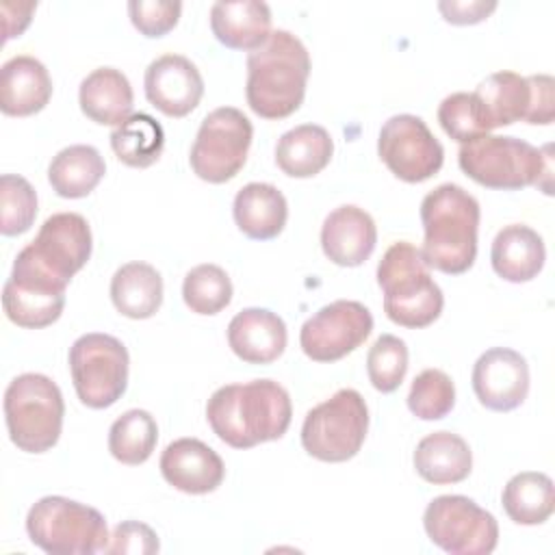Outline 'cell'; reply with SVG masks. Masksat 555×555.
Returning a JSON list of instances; mask_svg holds the SVG:
<instances>
[{"label": "cell", "instance_id": "6da1fadb", "mask_svg": "<svg viewBox=\"0 0 555 555\" xmlns=\"http://www.w3.org/2000/svg\"><path fill=\"white\" fill-rule=\"evenodd\" d=\"M293 416L291 397L273 379H251L217 388L206 403V418L217 438L234 449H249L286 434Z\"/></svg>", "mask_w": 555, "mask_h": 555}, {"label": "cell", "instance_id": "7a4b0ae2", "mask_svg": "<svg viewBox=\"0 0 555 555\" xmlns=\"http://www.w3.org/2000/svg\"><path fill=\"white\" fill-rule=\"evenodd\" d=\"M310 54L299 37L271 30L267 41L247 54L245 95L249 108L262 119L293 115L306 95Z\"/></svg>", "mask_w": 555, "mask_h": 555}, {"label": "cell", "instance_id": "3957f363", "mask_svg": "<svg viewBox=\"0 0 555 555\" xmlns=\"http://www.w3.org/2000/svg\"><path fill=\"white\" fill-rule=\"evenodd\" d=\"M479 202L460 184H440L421 202L423 221V258L427 267L460 275L477 258Z\"/></svg>", "mask_w": 555, "mask_h": 555}, {"label": "cell", "instance_id": "277c9868", "mask_svg": "<svg viewBox=\"0 0 555 555\" xmlns=\"http://www.w3.org/2000/svg\"><path fill=\"white\" fill-rule=\"evenodd\" d=\"M457 163L470 180L486 189L518 191L535 184L551 193V145L538 150L516 137L483 134L462 143Z\"/></svg>", "mask_w": 555, "mask_h": 555}, {"label": "cell", "instance_id": "5b68a950", "mask_svg": "<svg viewBox=\"0 0 555 555\" xmlns=\"http://www.w3.org/2000/svg\"><path fill=\"white\" fill-rule=\"evenodd\" d=\"M377 284L384 293L386 317L401 327H427L442 312L444 295L429 275L421 249L408 241H397L384 251Z\"/></svg>", "mask_w": 555, "mask_h": 555}, {"label": "cell", "instance_id": "8992f818", "mask_svg": "<svg viewBox=\"0 0 555 555\" xmlns=\"http://www.w3.org/2000/svg\"><path fill=\"white\" fill-rule=\"evenodd\" d=\"M65 403L61 388L41 373H22L4 390V421L11 442L26 453H43L59 442Z\"/></svg>", "mask_w": 555, "mask_h": 555}, {"label": "cell", "instance_id": "52a82bcc", "mask_svg": "<svg viewBox=\"0 0 555 555\" xmlns=\"http://www.w3.org/2000/svg\"><path fill=\"white\" fill-rule=\"evenodd\" d=\"M26 533L50 555H93L108 548L104 516L67 496H43L26 514Z\"/></svg>", "mask_w": 555, "mask_h": 555}, {"label": "cell", "instance_id": "ba28073f", "mask_svg": "<svg viewBox=\"0 0 555 555\" xmlns=\"http://www.w3.org/2000/svg\"><path fill=\"white\" fill-rule=\"evenodd\" d=\"M369 431V408L353 388H340L314 405L301 425V447L321 462H347L358 455Z\"/></svg>", "mask_w": 555, "mask_h": 555}, {"label": "cell", "instance_id": "9c48e42d", "mask_svg": "<svg viewBox=\"0 0 555 555\" xmlns=\"http://www.w3.org/2000/svg\"><path fill=\"white\" fill-rule=\"evenodd\" d=\"M128 349L111 334H82L69 347V371L78 399L93 410L111 408L128 386Z\"/></svg>", "mask_w": 555, "mask_h": 555}, {"label": "cell", "instance_id": "30bf717a", "mask_svg": "<svg viewBox=\"0 0 555 555\" xmlns=\"http://www.w3.org/2000/svg\"><path fill=\"white\" fill-rule=\"evenodd\" d=\"M490 130L514 121L553 124L555 85L548 74L520 76L516 72H494L473 91Z\"/></svg>", "mask_w": 555, "mask_h": 555}, {"label": "cell", "instance_id": "8fae6325", "mask_svg": "<svg viewBox=\"0 0 555 555\" xmlns=\"http://www.w3.org/2000/svg\"><path fill=\"white\" fill-rule=\"evenodd\" d=\"M254 128L243 111L219 106L210 111L195 134L189 163L197 178L221 184L232 180L245 165Z\"/></svg>", "mask_w": 555, "mask_h": 555}, {"label": "cell", "instance_id": "7c38bea8", "mask_svg": "<svg viewBox=\"0 0 555 555\" xmlns=\"http://www.w3.org/2000/svg\"><path fill=\"white\" fill-rule=\"evenodd\" d=\"M427 538L451 555H488L496 548V518L462 494H442L429 501L423 514Z\"/></svg>", "mask_w": 555, "mask_h": 555}, {"label": "cell", "instance_id": "4fadbf2b", "mask_svg": "<svg viewBox=\"0 0 555 555\" xmlns=\"http://www.w3.org/2000/svg\"><path fill=\"white\" fill-rule=\"evenodd\" d=\"M382 163L403 182H425L440 171L444 150L427 124L410 113L392 115L377 137Z\"/></svg>", "mask_w": 555, "mask_h": 555}, {"label": "cell", "instance_id": "5bb4252c", "mask_svg": "<svg viewBox=\"0 0 555 555\" xmlns=\"http://www.w3.org/2000/svg\"><path fill=\"white\" fill-rule=\"evenodd\" d=\"M91 249L93 238L87 219L78 212H56L41 223L35 241H30L17 256L50 278L69 284L91 258Z\"/></svg>", "mask_w": 555, "mask_h": 555}, {"label": "cell", "instance_id": "9a60e30c", "mask_svg": "<svg viewBox=\"0 0 555 555\" xmlns=\"http://www.w3.org/2000/svg\"><path fill=\"white\" fill-rule=\"evenodd\" d=\"M373 330L371 310L353 299L319 308L299 332L301 351L314 362H336L356 351Z\"/></svg>", "mask_w": 555, "mask_h": 555}, {"label": "cell", "instance_id": "2e32d148", "mask_svg": "<svg viewBox=\"0 0 555 555\" xmlns=\"http://www.w3.org/2000/svg\"><path fill=\"white\" fill-rule=\"evenodd\" d=\"M470 382L483 408L494 412H509L527 399L529 366L518 351L507 347H492L477 358Z\"/></svg>", "mask_w": 555, "mask_h": 555}, {"label": "cell", "instance_id": "e0dca14e", "mask_svg": "<svg viewBox=\"0 0 555 555\" xmlns=\"http://www.w3.org/2000/svg\"><path fill=\"white\" fill-rule=\"evenodd\" d=\"M147 102L167 117H184L204 95V78L195 63L182 54L154 59L143 78Z\"/></svg>", "mask_w": 555, "mask_h": 555}, {"label": "cell", "instance_id": "ac0fdd59", "mask_svg": "<svg viewBox=\"0 0 555 555\" xmlns=\"http://www.w3.org/2000/svg\"><path fill=\"white\" fill-rule=\"evenodd\" d=\"M163 479L186 494L215 492L225 475L223 460L197 438H178L160 455Z\"/></svg>", "mask_w": 555, "mask_h": 555}, {"label": "cell", "instance_id": "d6986e66", "mask_svg": "<svg viewBox=\"0 0 555 555\" xmlns=\"http://www.w3.org/2000/svg\"><path fill=\"white\" fill-rule=\"evenodd\" d=\"M65 306V286L28 271L11 269L2 288V308L11 323L28 330L52 325Z\"/></svg>", "mask_w": 555, "mask_h": 555}, {"label": "cell", "instance_id": "ffe728a7", "mask_svg": "<svg viewBox=\"0 0 555 555\" xmlns=\"http://www.w3.org/2000/svg\"><path fill=\"white\" fill-rule=\"evenodd\" d=\"M377 228L373 217L353 204L334 208L321 228V247L338 267H360L373 254Z\"/></svg>", "mask_w": 555, "mask_h": 555}, {"label": "cell", "instance_id": "44dd1931", "mask_svg": "<svg viewBox=\"0 0 555 555\" xmlns=\"http://www.w3.org/2000/svg\"><path fill=\"white\" fill-rule=\"evenodd\" d=\"M286 340V323L267 308H245L228 325V345L247 364H271L284 353Z\"/></svg>", "mask_w": 555, "mask_h": 555}, {"label": "cell", "instance_id": "7402d4cb", "mask_svg": "<svg viewBox=\"0 0 555 555\" xmlns=\"http://www.w3.org/2000/svg\"><path fill=\"white\" fill-rule=\"evenodd\" d=\"M52 95V78L41 61L17 54L0 67V108L11 117H28L46 108Z\"/></svg>", "mask_w": 555, "mask_h": 555}, {"label": "cell", "instance_id": "603a6c76", "mask_svg": "<svg viewBox=\"0 0 555 555\" xmlns=\"http://www.w3.org/2000/svg\"><path fill=\"white\" fill-rule=\"evenodd\" d=\"M210 28L232 50H256L271 35V9L260 0H219L210 7Z\"/></svg>", "mask_w": 555, "mask_h": 555}, {"label": "cell", "instance_id": "cb8c5ba5", "mask_svg": "<svg viewBox=\"0 0 555 555\" xmlns=\"http://www.w3.org/2000/svg\"><path fill=\"white\" fill-rule=\"evenodd\" d=\"M546 260L542 236L525 225L512 223L496 232L490 249V262L499 278L520 284L533 280Z\"/></svg>", "mask_w": 555, "mask_h": 555}, {"label": "cell", "instance_id": "d4e9b609", "mask_svg": "<svg viewBox=\"0 0 555 555\" xmlns=\"http://www.w3.org/2000/svg\"><path fill=\"white\" fill-rule=\"evenodd\" d=\"M232 215L245 236L269 241L284 230L288 204L278 186L269 182H249L234 195Z\"/></svg>", "mask_w": 555, "mask_h": 555}, {"label": "cell", "instance_id": "484cf974", "mask_svg": "<svg viewBox=\"0 0 555 555\" xmlns=\"http://www.w3.org/2000/svg\"><path fill=\"white\" fill-rule=\"evenodd\" d=\"M80 111L100 126H119L132 115L130 80L115 67H98L87 74L78 89Z\"/></svg>", "mask_w": 555, "mask_h": 555}, {"label": "cell", "instance_id": "4316f807", "mask_svg": "<svg viewBox=\"0 0 555 555\" xmlns=\"http://www.w3.org/2000/svg\"><path fill=\"white\" fill-rule=\"evenodd\" d=\"M412 460L416 473L434 486L464 481L473 468V453L468 442L451 431L427 434L416 444Z\"/></svg>", "mask_w": 555, "mask_h": 555}, {"label": "cell", "instance_id": "83f0119b", "mask_svg": "<svg viewBox=\"0 0 555 555\" xmlns=\"http://www.w3.org/2000/svg\"><path fill=\"white\" fill-rule=\"evenodd\" d=\"M334 154V141L323 126L301 124L284 132L275 145V163L291 178H312Z\"/></svg>", "mask_w": 555, "mask_h": 555}, {"label": "cell", "instance_id": "f1b7e54d", "mask_svg": "<svg viewBox=\"0 0 555 555\" xmlns=\"http://www.w3.org/2000/svg\"><path fill=\"white\" fill-rule=\"evenodd\" d=\"M111 299L124 317L150 319L163 304V278L147 262H126L111 280Z\"/></svg>", "mask_w": 555, "mask_h": 555}, {"label": "cell", "instance_id": "f546056e", "mask_svg": "<svg viewBox=\"0 0 555 555\" xmlns=\"http://www.w3.org/2000/svg\"><path fill=\"white\" fill-rule=\"evenodd\" d=\"M106 165L93 145L76 143L63 147L48 167L52 191L65 199L87 197L104 178Z\"/></svg>", "mask_w": 555, "mask_h": 555}, {"label": "cell", "instance_id": "4dcf8cb0", "mask_svg": "<svg viewBox=\"0 0 555 555\" xmlns=\"http://www.w3.org/2000/svg\"><path fill=\"white\" fill-rule=\"evenodd\" d=\"M501 503L516 525H542L555 509L553 479L538 470L518 473L505 483Z\"/></svg>", "mask_w": 555, "mask_h": 555}, {"label": "cell", "instance_id": "1f68e13d", "mask_svg": "<svg viewBox=\"0 0 555 555\" xmlns=\"http://www.w3.org/2000/svg\"><path fill=\"white\" fill-rule=\"evenodd\" d=\"M111 147L115 156L137 169L154 165L165 147L163 126L147 113H134L111 132Z\"/></svg>", "mask_w": 555, "mask_h": 555}, {"label": "cell", "instance_id": "d6a6232c", "mask_svg": "<svg viewBox=\"0 0 555 555\" xmlns=\"http://www.w3.org/2000/svg\"><path fill=\"white\" fill-rule=\"evenodd\" d=\"M158 440V425L147 410H128L108 429L111 455L128 466L143 464Z\"/></svg>", "mask_w": 555, "mask_h": 555}, {"label": "cell", "instance_id": "836d02e7", "mask_svg": "<svg viewBox=\"0 0 555 555\" xmlns=\"http://www.w3.org/2000/svg\"><path fill=\"white\" fill-rule=\"evenodd\" d=\"M182 299L195 314H217L232 301L230 275L219 264H197L184 275Z\"/></svg>", "mask_w": 555, "mask_h": 555}, {"label": "cell", "instance_id": "e575fe53", "mask_svg": "<svg viewBox=\"0 0 555 555\" xmlns=\"http://www.w3.org/2000/svg\"><path fill=\"white\" fill-rule=\"evenodd\" d=\"M455 405V386L440 369L421 371L408 392V408L416 418L438 421L444 418Z\"/></svg>", "mask_w": 555, "mask_h": 555}, {"label": "cell", "instance_id": "d590c367", "mask_svg": "<svg viewBox=\"0 0 555 555\" xmlns=\"http://www.w3.org/2000/svg\"><path fill=\"white\" fill-rule=\"evenodd\" d=\"M37 217V193L33 184L15 173L0 178V232L17 236L30 230Z\"/></svg>", "mask_w": 555, "mask_h": 555}, {"label": "cell", "instance_id": "8d00e7d4", "mask_svg": "<svg viewBox=\"0 0 555 555\" xmlns=\"http://www.w3.org/2000/svg\"><path fill=\"white\" fill-rule=\"evenodd\" d=\"M366 373L375 390L392 392L408 373V347L395 334H382L366 356Z\"/></svg>", "mask_w": 555, "mask_h": 555}, {"label": "cell", "instance_id": "74e56055", "mask_svg": "<svg viewBox=\"0 0 555 555\" xmlns=\"http://www.w3.org/2000/svg\"><path fill=\"white\" fill-rule=\"evenodd\" d=\"M438 121L442 130L460 143H468L490 132V126L481 113V106L475 93H466V91L451 93L440 102Z\"/></svg>", "mask_w": 555, "mask_h": 555}, {"label": "cell", "instance_id": "f35d334b", "mask_svg": "<svg viewBox=\"0 0 555 555\" xmlns=\"http://www.w3.org/2000/svg\"><path fill=\"white\" fill-rule=\"evenodd\" d=\"M182 4L173 0H130L128 15L132 26L145 37L167 35L180 20Z\"/></svg>", "mask_w": 555, "mask_h": 555}, {"label": "cell", "instance_id": "ab89813d", "mask_svg": "<svg viewBox=\"0 0 555 555\" xmlns=\"http://www.w3.org/2000/svg\"><path fill=\"white\" fill-rule=\"evenodd\" d=\"M158 535L152 527L139 520H126L115 527L111 535V544L106 553L119 555V553H132V555H152L158 553Z\"/></svg>", "mask_w": 555, "mask_h": 555}, {"label": "cell", "instance_id": "60d3db41", "mask_svg": "<svg viewBox=\"0 0 555 555\" xmlns=\"http://www.w3.org/2000/svg\"><path fill=\"white\" fill-rule=\"evenodd\" d=\"M496 9L494 0H442L438 2V11L444 15L449 24L466 26L486 20Z\"/></svg>", "mask_w": 555, "mask_h": 555}, {"label": "cell", "instance_id": "b9f144b4", "mask_svg": "<svg viewBox=\"0 0 555 555\" xmlns=\"http://www.w3.org/2000/svg\"><path fill=\"white\" fill-rule=\"evenodd\" d=\"M37 9V2H2L0 11L4 17V41L20 37L30 24V15Z\"/></svg>", "mask_w": 555, "mask_h": 555}]
</instances>
